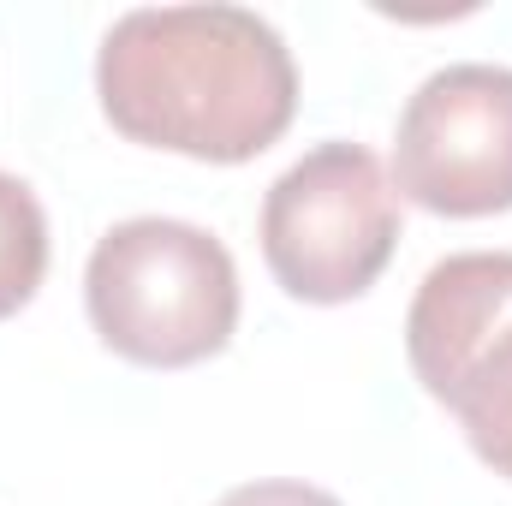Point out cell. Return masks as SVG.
Here are the masks:
<instances>
[{
  "label": "cell",
  "instance_id": "cell-1",
  "mask_svg": "<svg viewBox=\"0 0 512 506\" xmlns=\"http://www.w3.org/2000/svg\"><path fill=\"white\" fill-rule=\"evenodd\" d=\"M108 126L191 161L239 167L280 143L298 114V66L245 6H137L96 54Z\"/></svg>",
  "mask_w": 512,
  "mask_h": 506
},
{
  "label": "cell",
  "instance_id": "cell-2",
  "mask_svg": "<svg viewBox=\"0 0 512 506\" xmlns=\"http://www.w3.org/2000/svg\"><path fill=\"white\" fill-rule=\"evenodd\" d=\"M84 310L108 352L143 370H191L239 328V268L209 227L131 215L84 262Z\"/></svg>",
  "mask_w": 512,
  "mask_h": 506
},
{
  "label": "cell",
  "instance_id": "cell-3",
  "mask_svg": "<svg viewBox=\"0 0 512 506\" xmlns=\"http://www.w3.org/2000/svg\"><path fill=\"white\" fill-rule=\"evenodd\" d=\"M399 245V191L364 143H316L262 197V262L298 304H352Z\"/></svg>",
  "mask_w": 512,
  "mask_h": 506
},
{
  "label": "cell",
  "instance_id": "cell-4",
  "mask_svg": "<svg viewBox=\"0 0 512 506\" xmlns=\"http://www.w3.org/2000/svg\"><path fill=\"white\" fill-rule=\"evenodd\" d=\"M393 191L447 221L512 209V72L459 60L429 72L393 131Z\"/></svg>",
  "mask_w": 512,
  "mask_h": 506
},
{
  "label": "cell",
  "instance_id": "cell-5",
  "mask_svg": "<svg viewBox=\"0 0 512 506\" xmlns=\"http://www.w3.org/2000/svg\"><path fill=\"white\" fill-rule=\"evenodd\" d=\"M512 322V251H459L441 256L411 310H405V358L411 376L423 381L429 399L447 393V381L459 376L501 328Z\"/></svg>",
  "mask_w": 512,
  "mask_h": 506
},
{
  "label": "cell",
  "instance_id": "cell-6",
  "mask_svg": "<svg viewBox=\"0 0 512 506\" xmlns=\"http://www.w3.org/2000/svg\"><path fill=\"white\" fill-rule=\"evenodd\" d=\"M435 405H447V411L459 417L471 453H477L495 477L512 483V322L459 370V376L447 381V393H441Z\"/></svg>",
  "mask_w": 512,
  "mask_h": 506
},
{
  "label": "cell",
  "instance_id": "cell-7",
  "mask_svg": "<svg viewBox=\"0 0 512 506\" xmlns=\"http://www.w3.org/2000/svg\"><path fill=\"white\" fill-rule=\"evenodd\" d=\"M48 274V215L36 191L0 173V322L18 316Z\"/></svg>",
  "mask_w": 512,
  "mask_h": 506
},
{
  "label": "cell",
  "instance_id": "cell-8",
  "mask_svg": "<svg viewBox=\"0 0 512 506\" xmlns=\"http://www.w3.org/2000/svg\"><path fill=\"white\" fill-rule=\"evenodd\" d=\"M215 506H340L328 489L316 483H292V477H268V483H239L227 489Z\"/></svg>",
  "mask_w": 512,
  "mask_h": 506
}]
</instances>
